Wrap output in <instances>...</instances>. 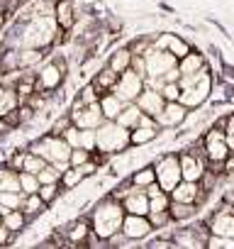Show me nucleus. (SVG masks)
I'll return each mask as SVG.
<instances>
[{"instance_id": "obj_1", "label": "nucleus", "mask_w": 234, "mask_h": 249, "mask_svg": "<svg viewBox=\"0 0 234 249\" xmlns=\"http://www.w3.org/2000/svg\"><path fill=\"white\" fill-rule=\"evenodd\" d=\"M88 220H90V230H93V234H98L100 239L107 242L112 234H117V232L122 230L125 208H122L120 200H115L112 196H107V198H102V200H98V203L93 205Z\"/></svg>"}, {"instance_id": "obj_2", "label": "nucleus", "mask_w": 234, "mask_h": 249, "mask_svg": "<svg viewBox=\"0 0 234 249\" xmlns=\"http://www.w3.org/2000/svg\"><path fill=\"white\" fill-rule=\"evenodd\" d=\"M212 83H215V78H212L207 66L202 71H198V73L181 76L178 78V86H181V98L178 100L188 110H200L212 95Z\"/></svg>"}, {"instance_id": "obj_3", "label": "nucleus", "mask_w": 234, "mask_h": 249, "mask_svg": "<svg viewBox=\"0 0 234 249\" xmlns=\"http://www.w3.org/2000/svg\"><path fill=\"white\" fill-rule=\"evenodd\" d=\"M127 147H132V142H130V130L122 127L117 120H105L100 127L95 130V149H93V152L115 157L117 152H125Z\"/></svg>"}, {"instance_id": "obj_4", "label": "nucleus", "mask_w": 234, "mask_h": 249, "mask_svg": "<svg viewBox=\"0 0 234 249\" xmlns=\"http://www.w3.org/2000/svg\"><path fill=\"white\" fill-rule=\"evenodd\" d=\"M30 152L39 154L47 164H68V157H71V147L66 144V140L59 135H51V132L39 140H32Z\"/></svg>"}, {"instance_id": "obj_5", "label": "nucleus", "mask_w": 234, "mask_h": 249, "mask_svg": "<svg viewBox=\"0 0 234 249\" xmlns=\"http://www.w3.org/2000/svg\"><path fill=\"white\" fill-rule=\"evenodd\" d=\"M68 76V64L66 59L56 56L51 61H47L42 69H37V81H34V90H49L54 93L56 88H61V83Z\"/></svg>"}, {"instance_id": "obj_6", "label": "nucleus", "mask_w": 234, "mask_h": 249, "mask_svg": "<svg viewBox=\"0 0 234 249\" xmlns=\"http://www.w3.org/2000/svg\"><path fill=\"white\" fill-rule=\"evenodd\" d=\"M202 152L207 157V164H224V159L232 154L227 140H224V127L222 124H210L205 130V137H202Z\"/></svg>"}, {"instance_id": "obj_7", "label": "nucleus", "mask_w": 234, "mask_h": 249, "mask_svg": "<svg viewBox=\"0 0 234 249\" xmlns=\"http://www.w3.org/2000/svg\"><path fill=\"white\" fill-rule=\"evenodd\" d=\"M154 171H156V183L171 193L181 181H183V174H181V159L178 154H164L154 161Z\"/></svg>"}, {"instance_id": "obj_8", "label": "nucleus", "mask_w": 234, "mask_h": 249, "mask_svg": "<svg viewBox=\"0 0 234 249\" xmlns=\"http://www.w3.org/2000/svg\"><path fill=\"white\" fill-rule=\"evenodd\" d=\"M68 117H71V122L76 124V127H81V130H98L100 124L105 122V117H102V110H100V103L83 105L78 98L71 103Z\"/></svg>"}, {"instance_id": "obj_9", "label": "nucleus", "mask_w": 234, "mask_h": 249, "mask_svg": "<svg viewBox=\"0 0 234 249\" xmlns=\"http://www.w3.org/2000/svg\"><path fill=\"white\" fill-rule=\"evenodd\" d=\"M142 90H144V78L137 71H132V69L122 71L120 78H117V83H115V88H112V93L117 98H122L125 103H134Z\"/></svg>"}, {"instance_id": "obj_10", "label": "nucleus", "mask_w": 234, "mask_h": 249, "mask_svg": "<svg viewBox=\"0 0 234 249\" xmlns=\"http://www.w3.org/2000/svg\"><path fill=\"white\" fill-rule=\"evenodd\" d=\"M188 115H190V110L181 100H166L164 110L156 115V122L161 130H176V127H183L185 124Z\"/></svg>"}, {"instance_id": "obj_11", "label": "nucleus", "mask_w": 234, "mask_h": 249, "mask_svg": "<svg viewBox=\"0 0 234 249\" xmlns=\"http://www.w3.org/2000/svg\"><path fill=\"white\" fill-rule=\"evenodd\" d=\"M144 59H147V76H164L168 69L178 66V59H176L168 49H156V47H151V49L144 54Z\"/></svg>"}, {"instance_id": "obj_12", "label": "nucleus", "mask_w": 234, "mask_h": 249, "mask_svg": "<svg viewBox=\"0 0 234 249\" xmlns=\"http://www.w3.org/2000/svg\"><path fill=\"white\" fill-rule=\"evenodd\" d=\"M122 234H127L132 242H142V239H147L149 234H154V227H151V222H149V217L147 215H132V213H125V220H122V230H120Z\"/></svg>"}, {"instance_id": "obj_13", "label": "nucleus", "mask_w": 234, "mask_h": 249, "mask_svg": "<svg viewBox=\"0 0 234 249\" xmlns=\"http://www.w3.org/2000/svg\"><path fill=\"white\" fill-rule=\"evenodd\" d=\"M171 200H178V203H195V205H202L207 200V193L200 188V181H181L171 193Z\"/></svg>"}, {"instance_id": "obj_14", "label": "nucleus", "mask_w": 234, "mask_h": 249, "mask_svg": "<svg viewBox=\"0 0 234 249\" xmlns=\"http://www.w3.org/2000/svg\"><path fill=\"white\" fill-rule=\"evenodd\" d=\"M90 220L88 217H78L73 222H68L66 227H61V234L66 237V247H83L88 234H90Z\"/></svg>"}, {"instance_id": "obj_15", "label": "nucleus", "mask_w": 234, "mask_h": 249, "mask_svg": "<svg viewBox=\"0 0 234 249\" xmlns=\"http://www.w3.org/2000/svg\"><path fill=\"white\" fill-rule=\"evenodd\" d=\"M54 20H56V25L64 32H71L76 27L78 15H76V3L73 0H56L54 3Z\"/></svg>"}, {"instance_id": "obj_16", "label": "nucleus", "mask_w": 234, "mask_h": 249, "mask_svg": "<svg viewBox=\"0 0 234 249\" xmlns=\"http://www.w3.org/2000/svg\"><path fill=\"white\" fill-rule=\"evenodd\" d=\"M134 103L139 105V110H142V112H147V115L156 117V115L164 110L166 98L161 95V90H154V88H147V86H144V90L139 93V98H137Z\"/></svg>"}, {"instance_id": "obj_17", "label": "nucleus", "mask_w": 234, "mask_h": 249, "mask_svg": "<svg viewBox=\"0 0 234 249\" xmlns=\"http://www.w3.org/2000/svg\"><path fill=\"white\" fill-rule=\"evenodd\" d=\"M122 208H125V213H132V215H149V196H147V191L132 186V191L122 198Z\"/></svg>"}, {"instance_id": "obj_18", "label": "nucleus", "mask_w": 234, "mask_h": 249, "mask_svg": "<svg viewBox=\"0 0 234 249\" xmlns=\"http://www.w3.org/2000/svg\"><path fill=\"white\" fill-rule=\"evenodd\" d=\"M117 78H120V73H117L115 69H110L107 64H105V66H98V71L90 76V81L95 83V88L100 90V95L107 93V90H112L115 83H117Z\"/></svg>"}, {"instance_id": "obj_19", "label": "nucleus", "mask_w": 234, "mask_h": 249, "mask_svg": "<svg viewBox=\"0 0 234 249\" xmlns=\"http://www.w3.org/2000/svg\"><path fill=\"white\" fill-rule=\"evenodd\" d=\"M198 210H200V205H195V203H178V200H171V205H168L171 220H173L176 225H183V222L195 220Z\"/></svg>"}, {"instance_id": "obj_20", "label": "nucleus", "mask_w": 234, "mask_h": 249, "mask_svg": "<svg viewBox=\"0 0 234 249\" xmlns=\"http://www.w3.org/2000/svg\"><path fill=\"white\" fill-rule=\"evenodd\" d=\"M161 135V127H147V124H137L130 130V142L132 147H147L151 142H156Z\"/></svg>"}, {"instance_id": "obj_21", "label": "nucleus", "mask_w": 234, "mask_h": 249, "mask_svg": "<svg viewBox=\"0 0 234 249\" xmlns=\"http://www.w3.org/2000/svg\"><path fill=\"white\" fill-rule=\"evenodd\" d=\"M98 103H100V110H102V117H105V120H117V115H120L122 107H125V100L117 98L112 90L102 93V95L98 98Z\"/></svg>"}, {"instance_id": "obj_22", "label": "nucleus", "mask_w": 234, "mask_h": 249, "mask_svg": "<svg viewBox=\"0 0 234 249\" xmlns=\"http://www.w3.org/2000/svg\"><path fill=\"white\" fill-rule=\"evenodd\" d=\"M207 66V61H205V56L200 54V52H188L183 59H178V71H181V76H190V73H198V71H202Z\"/></svg>"}, {"instance_id": "obj_23", "label": "nucleus", "mask_w": 234, "mask_h": 249, "mask_svg": "<svg viewBox=\"0 0 234 249\" xmlns=\"http://www.w3.org/2000/svg\"><path fill=\"white\" fill-rule=\"evenodd\" d=\"M110 69H115L117 73H122V71H127L130 69V64H132V49L130 47H117L110 56H107V61H105Z\"/></svg>"}, {"instance_id": "obj_24", "label": "nucleus", "mask_w": 234, "mask_h": 249, "mask_svg": "<svg viewBox=\"0 0 234 249\" xmlns=\"http://www.w3.org/2000/svg\"><path fill=\"white\" fill-rule=\"evenodd\" d=\"M20 210L27 215V220H34V217H39V215L47 210V203L39 198V193H30V196H25Z\"/></svg>"}, {"instance_id": "obj_25", "label": "nucleus", "mask_w": 234, "mask_h": 249, "mask_svg": "<svg viewBox=\"0 0 234 249\" xmlns=\"http://www.w3.org/2000/svg\"><path fill=\"white\" fill-rule=\"evenodd\" d=\"M0 222H3L10 232H15V234H17V232H22V230L27 227V222H30V220H27V215H25L22 210H5V213H3V217H0Z\"/></svg>"}, {"instance_id": "obj_26", "label": "nucleus", "mask_w": 234, "mask_h": 249, "mask_svg": "<svg viewBox=\"0 0 234 249\" xmlns=\"http://www.w3.org/2000/svg\"><path fill=\"white\" fill-rule=\"evenodd\" d=\"M139 117H142V110H139V105H137V103H125L122 112L117 115V122H120L122 127L132 130V127H137V124H139Z\"/></svg>"}, {"instance_id": "obj_27", "label": "nucleus", "mask_w": 234, "mask_h": 249, "mask_svg": "<svg viewBox=\"0 0 234 249\" xmlns=\"http://www.w3.org/2000/svg\"><path fill=\"white\" fill-rule=\"evenodd\" d=\"M44 59V49L34 47H20V69H34Z\"/></svg>"}, {"instance_id": "obj_28", "label": "nucleus", "mask_w": 234, "mask_h": 249, "mask_svg": "<svg viewBox=\"0 0 234 249\" xmlns=\"http://www.w3.org/2000/svg\"><path fill=\"white\" fill-rule=\"evenodd\" d=\"M130 181H132V186H137V188H147L149 183H154V181H156V171H154V164H147V166H142V169L132 171Z\"/></svg>"}, {"instance_id": "obj_29", "label": "nucleus", "mask_w": 234, "mask_h": 249, "mask_svg": "<svg viewBox=\"0 0 234 249\" xmlns=\"http://www.w3.org/2000/svg\"><path fill=\"white\" fill-rule=\"evenodd\" d=\"M25 200V193L22 191H0V210H20Z\"/></svg>"}, {"instance_id": "obj_30", "label": "nucleus", "mask_w": 234, "mask_h": 249, "mask_svg": "<svg viewBox=\"0 0 234 249\" xmlns=\"http://www.w3.org/2000/svg\"><path fill=\"white\" fill-rule=\"evenodd\" d=\"M166 49H168V52H171V54H173L176 59H183V56H185V54H188V52H190L193 47L188 44V39H183V37H178V35H171V32H168V42H166Z\"/></svg>"}, {"instance_id": "obj_31", "label": "nucleus", "mask_w": 234, "mask_h": 249, "mask_svg": "<svg viewBox=\"0 0 234 249\" xmlns=\"http://www.w3.org/2000/svg\"><path fill=\"white\" fill-rule=\"evenodd\" d=\"M83 181H85V178H83V174H81L76 166H68V169L61 174V181H59V183H61V188H64V191H71V188L81 186Z\"/></svg>"}, {"instance_id": "obj_32", "label": "nucleus", "mask_w": 234, "mask_h": 249, "mask_svg": "<svg viewBox=\"0 0 234 249\" xmlns=\"http://www.w3.org/2000/svg\"><path fill=\"white\" fill-rule=\"evenodd\" d=\"M76 98H78L83 105H90V103H98V98H100V90L95 88V83H93V81H85V83L78 88Z\"/></svg>"}, {"instance_id": "obj_33", "label": "nucleus", "mask_w": 234, "mask_h": 249, "mask_svg": "<svg viewBox=\"0 0 234 249\" xmlns=\"http://www.w3.org/2000/svg\"><path fill=\"white\" fill-rule=\"evenodd\" d=\"M39 198L47 203V205H51L56 198H61V193H64V188H61V183H42L39 186Z\"/></svg>"}, {"instance_id": "obj_34", "label": "nucleus", "mask_w": 234, "mask_h": 249, "mask_svg": "<svg viewBox=\"0 0 234 249\" xmlns=\"http://www.w3.org/2000/svg\"><path fill=\"white\" fill-rule=\"evenodd\" d=\"M20 191H22L25 196H30V193H37V191H39V178H37V174L20 171Z\"/></svg>"}, {"instance_id": "obj_35", "label": "nucleus", "mask_w": 234, "mask_h": 249, "mask_svg": "<svg viewBox=\"0 0 234 249\" xmlns=\"http://www.w3.org/2000/svg\"><path fill=\"white\" fill-rule=\"evenodd\" d=\"M171 205V196L166 191H159L149 198V213H159V210H168Z\"/></svg>"}, {"instance_id": "obj_36", "label": "nucleus", "mask_w": 234, "mask_h": 249, "mask_svg": "<svg viewBox=\"0 0 234 249\" xmlns=\"http://www.w3.org/2000/svg\"><path fill=\"white\" fill-rule=\"evenodd\" d=\"M147 217H149V222H151V227H154V230H166L168 225H173V220H171V213H168V210L149 213Z\"/></svg>"}, {"instance_id": "obj_37", "label": "nucleus", "mask_w": 234, "mask_h": 249, "mask_svg": "<svg viewBox=\"0 0 234 249\" xmlns=\"http://www.w3.org/2000/svg\"><path fill=\"white\" fill-rule=\"evenodd\" d=\"M47 166V161L39 157V154H32L30 149H27V157H25V166H22V171H30V174H39L42 169Z\"/></svg>"}, {"instance_id": "obj_38", "label": "nucleus", "mask_w": 234, "mask_h": 249, "mask_svg": "<svg viewBox=\"0 0 234 249\" xmlns=\"http://www.w3.org/2000/svg\"><path fill=\"white\" fill-rule=\"evenodd\" d=\"M37 178H39V186H42V183H59V181H61V171H59L54 164H47V166L37 174Z\"/></svg>"}, {"instance_id": "obj_39", "label": "nucleus", "mask_w": 234, "mask_h": 249, "mask_svg": "<svg viewBox=\"0 0 234 249\" xmlns=\"http://www.w3.org/2000/svg\"><path fill=\"white\" fill-rule=\"evenodd\" d=\"M205 249H234V239L222 237V234H210L205 242Z\"/></svg>"}, {"instance_id": "obj_40", "label": "nucleus", "mask_w": 234, "mask_h": 249, "mask_svg": "<svg viewBox=\"0 0 234 249\" xmlns=\"http://www.w3.org/2000/svg\"><path fill=\"white\" fill-rule=\"evenodd\" d=\"M93 159V152L90 149H85V147H73L71 149V157H68V164L71 166H81V164H85V161H90Z\"/></svg>"}, {"instance_id": "obj_41", "label": "nucleus", "mask_w": 234, "mask_h": 249, "mask_svg": "<svg viewBox=\"0 0 234 249\" xmlns=\"http://www.w3.org/2000/svg\"><path fill=\"white\" fill-rule=\"evenodd\" d=\"M61 137L66 140V144H68L71 149H73V147H81V127H76L73 122H71L68 127L61 132Z\"/></svg>"}, {"instance_id": "obj_42", "label": "nucleus", "mask_w": 234, "mask_h": 249, "mask_svg": "<svg viewBox=\"0 0 234 249\" xmlns=\"http://www.w3.org/2000/svg\"><path fill=\"white\" fill-rule=\"evenodd\" d=\"M161 95H164L166 100H178V98H181V86H178V81L164 83V88H161Z\"/></svg>"}, {"instance_id": "obj_43", "label": "nucleus", "mask_w": 234, "mask_h": 249, "mask_svg": "<svg viewBox=\"0 0 234 249\" xmlns=\"http://www.w3.org/2000/svg\"><path fill=\"white\" fill-rule=\"evenodd\" d=\"M25 157H27V152H13L10 159L5 161V166L13 169V171H22V166H25Z\"/></svg>"}, {"instance_id": "obj_44", "label": "nucleus", "mask_w": 234, "mask_h": 249, "mask_svg": "<svg viewBox=\"0 0 234 249\" xmlns=\"http://www.w3.org/2000/svg\"><path fill=\"white\" fill-rule=\"evenodd\" d=\"M224 140H227L229 149L234 152V112L224 117Z\"/></svg>"}, {"instance_id": "obj_45", "label": "nucleus", "mask_w": 234, "mask_h": 249, "mask_svg": "<svg viewBox=\"0 0 234 249\" xmlns=\"http://www.w3.org/2000/svg\"><path fill=\"white\" fill-rule=\"evenodd\" d=\"M132 71H137L142 78H147V59L144 54H132V64H130Z\"/></svg>"}, {"instance_id": "obj_46", "label": "nucleus", "mask_w": 234, "mask_h": 249, "mask_svg": "<svg viewBox=\"0 0 234 249\" xmlns=\"http://www.w3.org/2000/svg\"><path fill=\"white\" fill-rule=\"evenodd\" d=\"M81 147L85 149H95V130H81Z\"/></svg>"}, {"instance_id": "obj_47", "label": "nucleus", "mask_w": 234, "mask_h": 249, "mask_svg": "<svg viewBox=\"0 0 234 249\" xmlns=\"http://www.w3.org/2000/svg\"><path fill=\"white\" fill-rule=\"evenodd\" d=\"M68 124H71V117H68V115H66V117H59V120H54V124H51V130H49V132L61 137V132L68 127Z\"/></svg>"}, {"instance_id": "obj_48", "label": "nucleus", "mask_w": 234, "mask_h": 249, "mask_svg": "<svg viewBox=\"0 0 234 249\" xmlns=\"http://www.w3.org/2000/svg\"><path fill=\"white\" fill-rule=\"evenodd\" d=\"M15 242V232H10L3 222H0V247H8Z\"/></svg>"}, {"instance_id": "obj_49", "label": "nucleus", "mask_w": 234, "mask_h": 249, "mask_svg": "<svg viewBox=\"0 0 234 249\" xmlns=\"http://www.w3.org/2000/svg\"><path fill=\"white\" fill-rule=\"evenodd\" d=\"M224 178H232L234 181V152L224 159Z\"/></svg>"}, {"instance_id": "obj_50", "label": "nucleus", "mask_w": 234, "mask_h": 249, "mask_svg": "<svg viewBox=\"0 0 234 249\" xmlns=\"http://www.w3.org/2000/svg\"><path fill=\"white\" fill-rule=\"evenodd\" d=\"M0 217H3V210H0Z\"/></svg>"}, {"instance_id": "obj_51", "label": "nucleus", "mask_w": 234, "mask_h": 249, "mask_svg": "<svg viewBox=\"0 0 234 249\" xmlns=\"http://www.w3.org/2000/svg\"><path fill=\"white\" fill-rule=\"evenodd\" d=\"M232 205H234V198H232Z\"/></svg>"}]
</instances>
